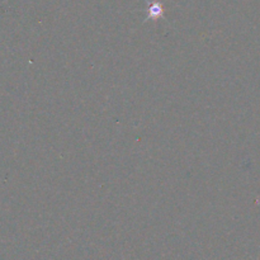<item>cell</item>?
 <instances>
[{
	"mask_svg": "<svg viewBox=\"0 0 260 260\" xmlns=\"http://www.w3.org/2000/svg\"><path fill=\"white\" fill-rule=\"evenodd\" d=\"M162 15V7L160 4H152L149 7V17H161Z\"/></svg>",
	"mask_w": 260,
	"mask_h": 260,
	"instance_id": "obj_1",
	"label": "cell"
}]
</instances>
